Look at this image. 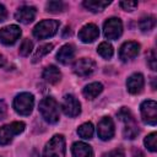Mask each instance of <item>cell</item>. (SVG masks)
<instances>
[{
    "label": "cell",
    "instance_id": "obj_1",
    "mask_svg": "<svg viewBox=\"0 0 157 157\" xmlns=\"http://www.w3.org/2000/svg\"><path fill=\"white\" fill-rule=\"evenodd\" d=\"M39 113L42 118L49 123V124H55L59 121L60 113H59V104L53 97H45L39 102L38 105Z\"/></svg>",
    "mask_w": 157,
    "mask_h": 157
},
{
    "label": "cell",
    "instance_id": "obj_2",
    "mask_svg": "<svg viewBox=\"0 0 157 157\" xmlns=\"http://www.w3.org/2000/svg\"><path fill=\"white\" fill-rule=\"evenodd\" d=\"M33 105H34V97L32 93L28 92H22L17 94L12 103L15 112L18 113L20 115H29L33 110Z\"/></svg>",
    "mask_w": 157,
    "mask_h": 157
},
{
    "label": "cell",
    "instance_id": "obj_3",
    "mask_svg": "<svg viewBox=\"0 0 157 157\" xmlns=\"http://www.w3.org/2000/svg\"><path fill=\"white\" fill-rule=\"evenodd\" d=\"M59 21L56 20H43L33 28V36L37 39H45L53 37L59 29Z\"/></svg>",
    "mask_w": 157,
    "mask_h": 157
},
{
    "label": "cell",
    "instance_id": "obj_4",
    "mask_svg": "<svg viewBox=\"0 0 157 157\" xmlns=\"http://www.w3.org/2000/svg\"><path fill=\"white\" fill-rule=\"evenodd\" d=\"M65 137L63 135H54L44 147L45 157H65Z\"/></svg>",
    "mask_w": 157,
    "mask_h": 157
},
{
    "label": "cell",
    "instance_id": "obj_5",
    "mask_svg": "<svg viewBox=\"0 0 157 157\" xmlns=\"http://www.w3.org/2000/svg\"><path fill=\"white\" fill-rule=\"evenodd\" d=\"M26 125L23 121H13L11 124L4 125L0 128V146L10 144L15 135H18L25 130Z\"/></svg>",
    "mask_w": 157,
    "mask_h": 157
},
{
    "label": "cell",
    "instance_id": "obj_6",
    "mask_svg": "<svg viewBox=\"0 0 157 157\" xmlns=\"http://www.w3.org/2000/svg\"><path fill=\"white\" fill-rule=\"evenodd\" d=\"M141 117L145 124L155 126L157 124V103L152 99L144 101L140 105Z\"/></svg>",
    "mask_w": 157,
    "mask_h": 157
},
{
    "label": "cell",
    "instance_id": "obj_7",
    "mask_svg": "<svg viewBox=\"0 0 157 157\" xmlns=\"http://www.w3.org/2000/svg\"><path fill=\"white\" fill-rule=\"evenodd\" d=\"M104 37L108 39H118L123 33V23L118 17L108 18L103 25Z\"/></svg>",
    "mask_w": 157,
    "mask_h": 157
},
{
    "label": "cell",
    "instance_id": "obj_8",
    "mask_svg": "<svg viewBox=\"0 0 157 157\" xmlns=\"http://www.w3.org/2000/svg\"><path fill=\"white\" fill-rule=\"evenodd\" d=\"M61 109L64 112L65 115L74 118L77 117L81 113V104L80 102L76 99L75 96L72 94H66L63 98V103H61Z\"/></svg>",
    "mask_w": 157,
    "mask_h": 157
},
{
    "label": "cell",
    "instance_id": "obj_9",
    "mask_svg": "<svg viewBox=\"0 0 157 157\" xmlns=\"http://www.w3.org/2000/svg\"><path fill=\"white\" fill-rule=\"evenodd\" d=\"M21 36V29L16 25H10L0 29V42L5 45H12Z\"/></svg>",
    "mask_w": 157,
    "mask_h": 157
},
{
    "label": "cell",
    "instance_id": "obj_10",
    "mask_svg": "<svg viewBox=\"0 0 157 157\" xmlns=\"http://www.w3.org/2000/svg\"><path fill=\"white\" fill-rule=\"evenodd\" d=\"M72 70L77 76L85 77L91 75L96 70V63L90 58H81L77 61H75Z\"/></svg>",
    "mask_w": 157,
    "mask_h": 157
},
{
    "label": "cell",
    "instance_id": "obj_11",
    "mask_svg": "<svg viewBox=\"0 0 157 157\" xmlns=\"http://www.w3.org/2000/svg\"><path fill=\"white\" fill-rule=\"evenodd\" d=\"M139 53H140V44L137 42H132V40L125 42L119 49V58L121 61L126 63L135 59Z\"/></svg>",
    "mask_w": 157,
    "mask_h": 157
},
{
    "label": "cell",
    "instance_id": "obj_12",
    "mask_svg": "<svg viewBox=\"0 0 157 157\" xmlns=\"http://www.w3.org/2000/svg\"><path fill=\"white\" fill-rule=\"evenodd\" d=\"M97 134L99 136L101 140L107 141L110 140L114 136V123L112 120V118L109 117H103L97 126Z\"/></svg>",
    "mask_w": 157,
    "mask_h": 157
},
{
    "label": "cell",
    "instance_id": "obj_13",
    "mask_svg": "<svg viewBox=\"0 0 157 157\" xmlns=\"http://www.w3.org/2000/svg\"><path fill=\"white\" fill-rule=\"evenodd\" d=\"M98 36H99V29L94 23L85 25L78 32V38L83 43H92L98 38Z\"/></svg>",
    "mask_w": 157,
    "mask_h": 157
},
{
    "label": "cell",
    "instance_id": "obj_14",
    "mask_svg": "<svg viewBox=\"0 0 157 157\" xmlns=\"http://www.w3.org/2000/svg\"><path fill=\"white\" fill-rule=\"evenodd\" d=\"M36 13H37L36 7L25 5V6H21V7L16 11L15 18H16V21H18V22H21V23L28 25V23H31V22L36 18Z\"/></svg>",
    "mask_w": 157,
    "mask_h": 157
},
{
    "label": "cell",
    "instance_id": "obj_15",
    "mask_svg": "<svg viewBox=\"0 0 157 157\" xmlns=\"http://www.w3.org/2000/svg\"><path fill=\"white\" fill-rule=\"evenodd\" d=\"M145 86V80L142 74L135 72L131 76H129V78L126 80V88L131 94H137L142 91Z\"/></svg>",
    "mask_w": 157,
    "mask_h": 157
},
{
    "label": "cell",
    "instance_id": "obj_16",
    "mask_svg": "<svg viewBox=\"0 0 157 157\" xmlns=\"http://www.w3.org/2000/svg\"><path fill=\"white\" fill-rule=\"evenodd\" d=\"M74 56H75V49L71 44L63 45L56 53V60L63 65H67L69 63H71Z\"/></svg>",
    "mask_w": 157,
    "mask_h": 157
},
{
    "label": "cell",
    "instance_id": "obj_17",
    "mask_svg": "<svg viewBox=\"0 0 157 157\" xmlns=\"http://www.w3.org/2000/svg\"><path fill=\"white\" fill-rule=\"evenodd\" d=\"M42 76H43V78H44L48 83L55 85V83H58V82L60 81V78H61V72H60V70H59L55 65H49V66H47V67L43 70Z\"/></svg>",
    "mask_w": 157,
    "mask_h": 157
},
{
    "label": "cell",
    "instance_id": "obj_18",
    "mask_svg": "<svg viewBox=\"0 0 157 157\" xmlns=\"http://www.w3.org/2000/svg\"><path fill=\"white\" fill-rule=\"evenodd\" d=\"M72 156L74 157H93V151L92 147L85 142H75L72 145Z\"/></svg>",
    "mask_w": 157,
    "mask_h": 157
},
{
    "label": "cell",
    "instance_id": "obj_19",
    "mask_svg": "<svg viewBox=\"0 0 157 157\" xmlns=\"http://www.w3.org/2000/svg\"><path fill=\"white\" fill-rule=\"evenodd\" d=\"M103 91V85L99 82H92L88 83L87 86H85L82 93L87 99H94L101 92Z\"/></svg>",
    "mask_w": 157,
    "mask_h": 157
},
{
    "label": "cell",
    "instance_id": "obj_20",
    "mask_svg": "<svg viewBox=\"0 0 157 157\" xmlns=\"http://www.w3.org/2000/svg\"><path fill=\"white\" fill-rule=\"evenodd\" d=\"M109 4H110V1H108V0H85L83 1V6L92 12H101Z\"/></svg>",
    "mask_w": 157,
    "mask_h": 157
},
{
    "label": "cell",
    "instance_id": "obj_21",
    "mask_svg": "<svg viewBox=\"0 0 157 157\" xmlns=\"http://www.w3.org/2000/svg\"><path fill=\"white\" fill-rule=\"evenodd\" d=\"M124 124H125V128H124V131H123L124 137L125 139H130V140L135 139L137 136V134H139V126H137L136 121L132 120V121L124 123Z\"/></svg>",
    "mask_w": 157,
    "mask_h": 157
},
{
    "label": "cell",
    "instance_id": "obj_22",
    "mask_svg": "<svg viewBox=\"0 0 157 157\" xmlns=\"http://www.w3.org/2000/svg\"><path fill=\"white\" fill-rule=\"evenodd\" d=\"M52 49H53V44H52V43H45V44L40 45V47L36 50V53H34V55H33V58H32V63H38L43 56H45L48 53H50Z\"/></svg>",
    "mask_w": 157,
    "mask_h": 157
},
{
    "label": "cell",
    "instance_id": "obj_23",
    "mask_svg": "<svg viewBox=\"0 0 157 157\" xmlns=\"http://www.w3.org/2000/svg\"><path fill=\"white\" fill-rule=\"evenodd\" d=\"M93 131H94L93 125H92V123H90V121H88V123H83V124L80 125L78 129H77L78 136L82 137V139H85V140L91 139V137L93 136Z\"/></svg>",
    "mask_w": 157,
    "mask_h": 157
},
{
    "label": "cell",
    "instance_id": "obj_24",
    "mask_svg": "<svg viewBox=\"0 0 157 157\" xmlns=\"http://www.w3.org/2000/svg\"><path fill=\"white\" fill-rule=\"evenodd\" d=\"M97 52H98V54H99L103 59H110V58L113 56V53H114L112 44L108 43V42H102V43L98 45Z\"/></svg>",
    "mask_w": 157,
    "mask_h": 157
},
{
    "label": "cell",
    "instance_id": "obj_25",
    "mask_svg": "<svg viewBox=\"0 0 157 157\" xmlns=\"http://www.w3.org/2000/svg\"><path fill=\"white\" fill-rule=\"evenodd\" d=\"M156 26V18L153 16H146L139 22V27L142 32H150Z\"/></svg>",
    "mask_w": 157,
    "mask_h": 157
},
{
    "label": "cell",
    "instance_id": "obj_26",
    "mask_svg": "<svg viewBox=\"0 0 157 157\" xmlns=\"http://www.w3.org/2000/svg\"><path fill=\"white\" fill-rule=\"evenodd\" d=\"M144 144H145V146L148 151L156 152V150H157V134L151 132L150 135H147L144 140Z\"/></svg>",
    "mask_w": 157,
    "mask_h": 157
},
{
    "label": "cell",
    "instance_id": "obj_27",
    "mask_svg": "<svg viewBox=\"0 0 157 157\" xmlns=\"http://www.w3.org/2000/svg\"><path fill=\"white\" fill-rule=\"evenodd\" d=\"M45 9L48 12H53V13H58L65 10V4L63 1H49L45 5Z\"/></svg>",
    "mask_w": 157,
    "mask_h": 157
},
{
    "label": "cell",
    "instance_id": "obj_28",
    "mask_svg": "<svg viewBox=\"0 0 157 157\" xmlns=\"http://www.w3.org/2000/svg\"><path fill=\"white\" fill-rule=\"evenodd\" d=\"M32 49H33V43H32L28 38H26V39L22 40L18 52H20V54H21L22 56H28L29 53L32 52Z\"/></svg>",
    "mask_w": 157,
    "mask_h": 157
},
{
    "label": "cell",
    "instance_id": "obj_29",
    "mask_svg": "<svg viewBox=\"0 0 157 157\" xmlns=\"http://www.w3.org/2000/svg\"><path fill=\"white\" fill-rule=\"evenodd\" d=\"M147 64L151 67V70H156V67H157V56H156V52L153 49L147 55Z\"/></svg>",
    "mask_w": 157,
    "mask_h": 157
},
{
    "label": "cell",
    "instance_id": "obj_30",
    "mask_svg": "<svg viewBox=\"0 0 157 157\" xmlns=\"http://www.w3.org/2000/svg\"><path fill=\"white\" fill-rule=\"evenodd\" d=\"M119 5H120V7H121L123 10H125V11H132V10L136 9L137 2H136V1H120Z\"/></svg>",
    "mask_w": 157,
    "mask_h": 157
},
{
    "label": "cell",
    "instance_id": "obj_31",
    "mask_svg": "<svg viewBox=\"0 0 157 157\" xmlns=\"http://www.w3.org/2000/svg\"><path fill=\"white\" fill-rule=\"evenodd\" d=\"M102 157H125V155H124V151L123 150L117 148V150L109 151L108 153H104Z\"/></svg>",
    "mask_w": 157,
    "mask_h": 157
},
{
    "label": "cell",
    "instance_id": "obj_32",
    "mask_svg": "<svg viewBox=\"0 0 157 157\" xmlns=\"http://www.w3.org/2000/svg\"><path fill=\"white\" fill-rule=\"evenodd\" d=\"M7 114V105L4 101H0V120L4 119Z\"/></svg>",
    "mask_w": 157,
    "mask_h": 157
},
{
    "label": "cell",
    "instance_id": "obj_33",
    "mask_svg": "<svg viewBox=\"0 0 157 157\" xmlns=\"http://www.w3.org/2000/svg\"><path fill=\"white\" fill-rule=\"evenodd\" d=\"M6 17H7L6 9H5V6H4V5H1V4H0V22L5 21V20H6Z\"/></svg>",
    "mask_w": 157,
    "mask_h": 157
},
{
    "label": "cell",
    "instance_id": "obj_34",
    "mask_svg": "<svg viewBox=\"0 0 157 157\" xmlns=\"http://www.w3.org/2000/svg\"><path fill=\"white\" fill-rule=\"evenodd\" d=\"M5 63H6V60H5L4 55H1V54H0V67H1V66H4V65H5Z\"/></svg>",
    "mask_w": 157,
    "mask_h": 157
},
{
    "label": "cell",
    "instance_id": "obj_35",
    "mask_svg": "<svg viewBox=\"0 0 157 157\" xmlns=\"http://www.w3.org/2000/svg\"><path fill=\"white\" fill-rule=\"evenodd\" d=\"M67 33H69V36L71 34V29H70V27H65V31H64V34H63V36H64V37H66V34H67Z\"/></svg>",
    "mask_w": 157,
    "mask_h": 157
},
{
    "label": "cell",
    "instance_id": "obj_36",
    "mask_svg": "<svg viewBox=\"0 0 157 157\" xmlns=\"http://www.w3.org/2000/svg\"><path fill=\"white\" fill-rule=\"evenodd\" d=\"M29 157H40V155H39V152H38V151H36V150H34Z\"/></svg>",
    "mask_w": 157,
    "mask_h": 157
}]
</instances>
